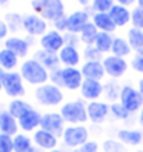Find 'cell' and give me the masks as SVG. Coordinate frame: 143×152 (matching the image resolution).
<instances>
[{"mask_svg": "<svg viewBox=\"0 0 143 152\" xmlns=\"http://www.w3.org/2000/svg\"><path fill=\"white\" fill-rule=\"evenodd\" d=\"M19 72L26 83L34 86H42L49 80V71L35 58H28L20 65Z\"/></svg>", "mask_w": 143, "mask_h": 152, "instance_id": "cell-1", "label": "cell"}, {"mask_svg": "<svg viewBox=\"0 0 143 152\" xmlns=\"http://www.w3.org/2000/svg\"><path fill=\"white\" fill-rule=\"evenodd\" d=\"M31 8L34 14H37L43 20L52 23L65 15L63 0H31Z\"/></svg>", "mask_w": 143, "mask_h": 152, "instance_id": "cell-2", "label": "cell"}, {"mask_svg": "<svg viewBox=\"0 0 143 152\" xmlns=\"http://www.w3.org/2000/svg\"><path fill=\"white\" fill-rule=\"evenodd\" d=\"M60 114L69 124H83L88 121V104L83 100H71L60 106Z\"/></svg>", "mask_w": 143, "mask_h": 152, "instance_id": "cell-3", "label": "cell"}, {"mask_svg": "<svg viewBox=\"0 0 143 152\" xmlns=\"http://www.w3.org/2000/svg\"><path fill=\"white\" fill-rule=\"evenodd\" d=\"M34 97L39 104L46 106V108H54L63 103V91L62 88L52 85V83H45L42 86H37L34 91Z\"/></svg>", "mask_w": 143, "mask_h": 152, "instance_id": "cell-4", "label": "cell"}, {"mask_svg": "<svg viewBox=\"0 0 143 152\" xmlns=\"http://www.w3.org/2000/svg\"><path fill=\"white\" fill-rule=\"evenodd\" d=\"M62 140H63L65 146L71 149L82 148L86 141H89V131L83 124H71V126L65 128Z\"/></svg>", "mask_w": 143, "mask_h": 152, "instance_id": "cell-5", "label": "cell"}, {"mask_svg": "<svg viewBox=\"0 0 143 152\" xmlns=\"http://www.w3.org/2000/svg\"><path fill=\"white\" fill-rule=\"evenodd\" d=\"M125 109L129 114H134L143 108V95L140 94L139 89H136L131 85H125L122 86V92H120V100H119Z\"/></svg>", "mask_w": 143, "mask_h": 152, "instance_id": "cell-6", "label": "cell"}, {"mask_svg": "<svg viewBox=\"0 0 143 152\" xmlns=\"http://www.w3.org/2000/svg\"><path fill=\"white\" fill-rule=\"evenodd\" d=\"M25 80L22 78L20 72H5L3 75V91L11 98H22L26 94V89L23 85Z\"/></svg>", "mask_w": 143, "mask_h": 152, "instance_id": "cell-7", "label": "cell"}, {"mask_svg": "<svg viewBox=\"0 0 143 152\" xmlns=\"http://www.w3.org/2000/svg\"><path fill=\"white\" fill-rule=\"evenodd\" d=\"M65 120L62 117L60 112H46L42 115V123H40V128L51 132L52 135H56L57 138L63 135L65 132Z\"/></svg>", "mask_w": 143, "mask_h": 152, "instance_id": "cell-8", "label": "cell"}, {"mask_svg": "<svg viewBox=\"0 0 143 152\" xmlns=\"http://www.w3.org/2000/svg\"><path fill=\"white\" fill-rule=\"evenodd\" d=\"M23 31L32 37H42L48 32V23L37 14L23 15Z\"/></svg>", "mask_w": 143, "mask_h": 152, "instance_id": "cell-9", "label": "cell"}, {"mask_svg": "<svg viewBox=\"0 0 143 152\" xmlns=\"http://www.w3.org/2000/svg\"><path fill=\"white\" fill-rule=\"evenodd\" d=\"M103 66H105V71H106V75H109L112 80H117L120 77H123L128 71V61L122 58V57H117V56H106L103 58Z\"/></svg>", "mask_w": 143, "mask_h": 152, "instance_id": "cell-10", "label": "cell"}, {"mask_svg": "<svg viewBox=\"0 0 143 152\" xmlns=\"http://www.w3.org/2000/svg\"><path fill=\"white\" fill-rule=\"evenodd\" d=\"M65 45L66 43H65L63 34L56 31V29H49L46 34L40 37V46H42V49L48 51V52H52V54H59Z\"/></svg>", "mask_w": 143, "mask_h": 152, "instance_id": "cell-11", "label": "cell"}, {"mask_svg": "<svg viewBox=\"0 0 143 152\" xmlns=\"http://www.w3.org/2000/svg\"><path fill=\"white\" fill-rule=\"evenodd\" d=\"M111 114V104L106 102H89L88 103V120L94 124H102Z\"/></svg>", "mask_w": 143, "mask_h": 152, "instance_id": "cell-12", "label": "cell"}, {"mask_svg": "<svg viewBox=\"0 0 143 152\" xmlns=\"http://www.w3.org/2000/svg\"><path fill=\"white\" fill-rule=\"evenodd\" d=\"M62 75H63L65 89H68V91H80L85 77L78 68H62Z\"/></svg>", "mask_w": 143, "mask_h": 152, "instance_id": "cell-13", "label": "cell"}, {"mask_svg": "<svg viewBox=\"0 0 143 152\" xmlns=\"http://www.w3.org/2000/svg\"><path fill=\"white\" fill-rule=\"evenodd\" d=\"M105 92V85L102 82H97V80H89L85 78L82 88H80V95H82L85 100L89 102H95L103 95Z\"/></svg>", "mask_w": 143, "mask_h": 152, "instance_id": "cell-14", "label": "cell"}, {"mask_svg": "<svg viewBox=\"0 0 143 152\" xmlns=\"http://www.w3.org/2000/svg\"><path fill=\"white\" fill-rule=\"evenodd\" d=\"M32 141H34V145L37 146L39 149L48 151V152L57 149V145H59V138L56 135H52L51 132L42 129V128L37 129L32 134Z\"/></svg>", "mask_w": 143, "mask_h": 152, "instance_id": "cell-15", "label": "cell"}, {"mask_svg": "<svg viewBox=\"0 0 143 152\" xmlns=\"http://www.w3.org/2000/svg\"><path fill=\"white\" fill-rule=\"evenodd\" d=\"M89 23V12L86 10H78L68 15V23H66V32L80 34L85 28V25Z\"/></svg>", "mask_w": 143, "mask_h": 152, "instance_id": "cell-16", "label": "cell"}, {"mask_svg": "<svg viewBox=\"0 0 143 152\" xmlns=\"http://www.w3.org/2000/svg\"><path fill=\"white\" fill-rule=\"evenodd\" d=\"M40 123H42V114L37 109H31L19 118V128L23 132L34 134L37 129H40Z\"/></svg>", "mask_w": 143, "mask_h": 152, "instance_id": "cell-17", "label": "cell"}, {"mask_svg": "<svg viewBox=\"0 0 143 152\" xmlns=\"http://www.w3.org/2000/svg\"><path fill=\"white\" fill-rule=\"evenodd\" d=\"M82 74L85 78L89 80H97V82H102L106 75V71L102 61H85L80 68Z\"/></svg>", "mask_w": 143, "mask_h": 152, "instance_id": "cell-18", "label": "cell"}, {"mask_svg": "<svg viewBox=\"0 0 143 152\" xmlns=\"http://www.w3.org/2000/svg\"><path fill=\"white\" fill-rule=\"evenodd\" d=\"M19 120L8 112V109L0 111V132L6 134V135L15 137L19 134Z\"/></svg>", "mask_w": 143, "mask_h": 152, "instance_id": "cell-19", "label": "cell"}, {"mask_svg": "<svg viewBox=\"0 0 143 152\" xmlns=\"http://www.w3.org/2000/svg\"><path fill=\"white\" fill-rule=\"evenodd\" d=\"M59 58L63 68H77V65L80 63V52L77 51V46L65 45L59 52Z\"/></svg>", "mask_w": 143, "mask_h": 152, "instance_id": "cell-20", "label": "cell"}, {"mask_svg": "<svg viewBox=\"0 0 143 152\" xmlns=\"http://www.w3.org/2000/svg\"><path fill=\"white\" fill-rule=\"evenodd\" d=\"M5 48L12 51L19 58H25L29 51V43L28 40L19 37V35H11V37H8L5 40Z\"/></svg>", "mask_w": 143, "mask_h": 152, "instance_id": "cell-21", "label": "cell"}, {"mask_svg": "<svg viewBox=\"0 0 143 152\" xmlns=\"http://www.w3.org/2000/svg\"><path fill=\"white\" fill-rule=\"evenodd\" d=\"M117 140L122 141L125 146H139L143 141V132L139 129H119L117 131Z\"/></svg>", "mask_w": 143, "mask_h": 152, "instance_id": "cell-22", "label": "cell"}, {"mask_svg": "<svg viewBox=\"0 0 143 152\" xmlns=\"http://www.w3.org/2000/svg\"><path fill=\"white\" fill-rule=\"evenodd\" d=\"M131 12L132 11H129L126 6H122L119 3H115L108 14L111 15V19L115 23V26H117V28H122V26H126L131 22Z\"/></svg>", "mask_w": 143, "mask_h": 152, "instance_id": "cell-23", "label": "cell"}, {"mask_svg": "<svg viewBox=\"0 0 143 152\" xmlns=\"http://www.w3.org/2000/svg\"><path fill=\"white\" fill-rule=\"evenodd\" d=\"M34 58L39 61V63H42L45 68H46L49 72L51 71H56L60 68V58H59V54H52V52H48V51H43V49H39L37 52H35Z\"/></svg>", "mask_w": 143, "mask_h": 152, "instance_id": "cell-24", "label": "cell"}, {"mask_svg": "<svg viewBox=\"0 0 143 152\" xmlns=\"http://www.w3.org/2000/svg\"><path fill=\"white\" fill-rule=\"evenodd\" d=\"M92 23L97 26V29H99L100 32H109V34H112L115 29H117V26H115V23L112 22L111 15L108 12H94Z\"/></svg>", "mask_w": 143, "mask_h": 152, "instance_id": "cell-25", "label": "cell"}, {"mask_svg": "<svg viewBox=\"0 0 143 152\" xmlns=\"http://www.w3.org/2000/svg\"><path fill=\"white\" fill-rule=\"evenodd\" d=\"M37 149L32 137H28L26 134H17L14 137V152H37Z\"/></svg>", "mask_w": 143, "mask_h": 152, "instance_id": "cell-26", "label": "cell"}, {"mask_svg": "<svg viewBox=\"0 0 143 152\" xmlns=\"http://www.w3.org/2000/svg\"><path fill=\"white\" fill-rule=\"evenodd\" d=\"M6 109H8V112H10L12 117H15L17 120H19L23 114H26L28 111H31V109H34V108L31 106V103L22 100V98H12V100L10 102V104H8Z\"/></svg>", "mask_w": 143, "mask_h": 152, "instance_id": "cell-27", "label": "cell"}, {"mask_svg": "<svg viewBox=\"0 0 143 152\" xmlns=\"http://www.w3.org/2000/svg\"><path fill=\"white\" fill-rule=\"evenodd\" d=\"M19 65V57H17L12 51L2 48L0 49V68L3 71L11 72L12 69H15V66Z\"/></svg>", "mask_w": 143, "mask_h": 152, "instance_id": "cell-28", "label": "cell"}, {"mask_svg": "<svg viewBox=\"0 0 143 152\" xmlns=\"http://www.w3.org/2000/svg\"><path fill=\"white\" fill-rule=\"evenodd\" d=\"M99 29H97V26L92 23V22H89L85 25V28L80 31V42L85 43L86 46H94L95 45V40H97V35H99Z\"/></svg>", "mask_w": 143, "mask_h": 152, "instance_id": "cell-29", "label": "cell"}, {"mask_svg": "<svg viewBox=\"0 0 143 152\" xmlns=\"http://www.w3.org/2000/svg\"><path fill=\"white\" fill-rule=\"evenodd\" d=\"M131 45L126 39L123 37H114V43H112V49H111V54L112 56H117V57H122L125 58L126 56L131 54Z\"/></svg>", "mask_w": 143, "mask_h": 152, "instance_id": "cell-30", "label": "cell"}, {"mask_svg": "<svg viewBox=\"0 0 143 152\" xmlns=\"http://www.w3.org/2000/svg\"><path fill=\"white\" fill-rule=\"evenodd\" d=\"M128 42L131 45V48L137 52L142 54L143 52V31L137 29V28H131L128 31Z\"/></svg>", "mask_w": 143, "mask_h": 152, "instance_id": "cell-31", "label": "cell"}, {"mask_svg": "<svg viewBox=\"0 0 143 152\" xmlns=\"http://www.w3.org/2000/svg\"><path fill=\"white\" fill-rule=\"evenodd\" d=\"M112 43H114L112 34H109V32H99L94 46L99 49L102 54H106V52H111V49H112Z\"/></svg>", "mask_w": 143, "mask_h": 152, "instance_id": "cell-32", "label": "cell"}, {"mask_svg": "<svg viewBox=\"0 0 143 152\" xmlns=\"http://www.w3.org/2000/svg\"><path fill=\"white\" fill-rule=\"evenodd\" d=\"M5 22L10 28V32H17L23 29V17L19 12H8L5 15Z\"/></svg>", "mask_w": 143, "mask_h": 152, "instance_id": "cell-33", "label": "cell"}, {"mask_svg": "<svg viewBox=\"0 0 143 152\" xmlns=\"http://www.w3.org/2000/svg\"><path fill=\"white\" fill-rule=\"evenodd\" d=\"M120 92H122V88L119 86L117 82H114V80H111V82H108L105 85V95L106 98L111 102V103H115L117 100H120Z\"/></svg>", "mask_w": 143, "mask_h": 152, "instance_id": "cell-34", "label": "cell"}, {"mask_svg": "<svg viewBox=\"0 0 143 152\" xmlns=\"http://www.w3.org/2000/svg\"><path fill=\"white\" fill-rule=\"evenodd\" d=\"M103 152H126V146L122 141L114 140V138H108L103 141Z\"/></svg>", "mask_w": 143, "mask_h": 152, "instance_id": "cell-35", "label": "cell"}, {"mask_svg": "<svg viewBox=\"0 0 143 152\" xmlns=\"http://www.w3.org/2000/svg\"><path fill=\"white\" fill-rule=\"evenodd\" d=\"M131 25L132 28H137L143 31V8L137 6L134 8L132 12H131Z\"/></svg>", "mask_w": 143, "mask_h": 152, "instance_id": "cell-36", "label": "cell"}, {"mask_svg": "<svg viewBox=\"0 0 143 152\" xmlns=\"http://www.w3.org/2000/svg\"><path fill=\"white\" fill-rule=\"evenodd\" d=\"M111 114L114 115L115 118H119V120H126L129 115H131L126 109H125V106H123L120 102L111 103Z\"/></svg>", "mask_w": 143, "mask_h": 152, "instance_id": "cell-37", "label": "cell"}, {"mask_svg": "<svg viewBox=\"0 0 143 152\" xmlns=\"http://www.w3.org/2000/svg\"><path fill=\"white\" fill-rule=\"evenodd\" d=\"M114 5V0H92V8L95 12H109Z\"/></svg>", "mask_w": 143, "mask_h": 152, "instance_id": "cell-38", "label": "cell"}, {"mask_svg": "<svg viewBox=\"0 0 143 152\" xmlns=\"http://www.w3.org/2000/svg\"><path fill=\"white\" fill-rule=\"evenodd\" d=\"M0 152H14V137L0 132Z\"/></svg>", "mask_w": 143, "mask_h": 152, "instance_id": "cell-39", "label": "cell"}, {"mask_svg": "<svg viewBox=\"0 0 143 152\" xmlns=\"http://www.w3.org/2000/svg\"><path fill=\"white\" fill-rule=\"evenodd\" d=\"M102 52L97 49L95 46H86L85 52H83V57L86 61H100L102 60Z\"/></svg>", "mask_w": 143, "mask_h": 152, "instance_id": "cell-40", "label": "cell"}, {"mask_svg": "<svg viewBox=\"0 0 143 152\" xmlns=\"http://www.w3.org/2000/svg\"><path fill=\"white\" fill-rule=\"evenodd\" d=\"M49 80L52 85H56L59 88H63V75H62V68L56 69V71H51L49 72Z\"/></svg>", "mask_w": 143, "mask_h": 152, "instance_id": "cell-41", "label": "cell"}, {"mask_svg": "<svg viewBox=\"0 0 143 152\" xmlns=\"http://www.w3.org/2000/svg\"><path fill=\"white\" fill-rule=\"evenodd\" d=\"M131 68L139 74H143V52L142 54H136L134 58L131 60Z\"/></svg>", "mask_w": 143, "mask_h": 152, "instance_id": "cell-42", "label": "cell"}, {"mask_svg": "<svg viewBox=\"0 0 143 152\" xmlns=\"http://www.w3.org/2000/svg\"><path fill=\"white\" fill-rule=\"evenodd\" d=\"M66 23H68V15L65 14L63 17H60L54 22V29L59 32H66Z\"/></svg>", "mask_w": 143, "mask_h": 152, "instance_id": "cell-43", "label": "cell"}, {"mask_svg": "<svg viewBox=\"0 0 143 152\" xmlns=\"http://www.w3.org/2000/svg\"><path fill=\"white\" fill-rule=\"evenodd\" d=\"M63 37H65V43L66 45H73V46H77L78 42H80V37L73 32H65L63 34Z\"/></svg>", "mask_w": 143, "mask_h": 152, "instance_id": "cell-44", "label": "cell"}, {"mask_svg": "<svg viewBox=\"0 0 143 152\" xmlns=\"http://www.w3.org/2000/svg\"><path fill=\"white\" fill-rule=\"evenodd\" d=\"M82 149L85 152H99V143L94 141V140H89L82 146Z\"/></svg>", "mask_w": 143, "mask_h": 152, "instance_id": "cell-45", "label": "cell"}, {"mask_svg": "<svg viewBox=\"0 0 143 152\" xmlns=\"http://www.w3.org/2000/svg\"><path fill=\"white\" fill-rule=\"evenodd\" d=\"M8 34H10V28L5 20H0V40H6L8 39Z\"/></svg>", "mask_w": 143, "mask_h": 152, "instance_id": "cell-46", "label": "cell"}, {"mask_svg": "<svg viewBox=\"0 0 143 152\" xmlns=\"http://www.w3.org/2000/svg\"><path fill=\"white\" fill-rule=\"evenodd\" d=\"M115 3H119V5H122V6H131V5H134V3H137V0H114Z\"/></svg>", "mask_w": 143, "mask_h": 152, "instance_id": "cell-47", "label": "cell"}, {"mask_svg": "<svg viewBox=\"0 0 143 152\" xmlns=\"http://www.w3.org/2000/svg\"><path fill=\"white\" fill-rule=\"evenodd\" d=\"M3 75H5V71L0 68V91H3Z\"/></svg>", "mask_w": 143, "mask_h": 152, "instance_id": "cell-48", "label": "cell"}, {"mask_svg": "<svg viewBox=\"0 0 143 152\" xmlns=\"http://www.w3.org/2000/svg\"><path fill=\"white\" fill-rule=\"evenodd\" d=\"M137 89H139V91H140V94L143 95V77L139 80V83H137Z\"/></svg>", "mask_w": 143, "mask_h": 152, "instance_id": "cell-49", "label": "cell"}, {"mask_svg": "<svg viewBox=\"0 0 143 152\" xmlns=\"http://www.w3.org/2000/svg\"><path fill=\"white\" fill-rule=\"evenodd\" d=\"M139 124L143 128V108L140 109V114H139Z\"/></svg>", "mask_w": 143, "mask_h": 152, "instance_id": "cell-50", "label": "cell"}, {"mask_svg": "<svg viewBox=\"0 0 143 152\" xmlns=\"http://www.w3.org/2000/svg\"><path fill=\"white\" fill-rule=\"evenodd\" d=\"M76 2H78V5H83V6H88V5H89V2H91V0H76Z\"/></svg>", "mask_w": 143, "mask_h": 152, "instance_id": "cell-51", "label": "cell"}, {"mask_svg": "<svg viewBox=\"0 0 143 152\" xmlns=\"http://www.w3.org/2000/svg\"><path fill=\"white\" fill-rule=\"evenodd\" d=\"M71 152H85L82 148H76V149H73V151H71Z\"/></svg>", "mask_w": 143, "mask_h": 152, "instance_id": "cell-52", "label": "cell"}, {"mask_svg": "<svg viewBox=\"0 0 143 152\" xmlns=\"http://www.w3.org/2000/svg\"><path fill=\"white\" fill-rule=\"evenodd\" d=\"M137 6L143 8V0H137Z\"/></svg>", "mask_w": 143, "mask_h": 152, "instance_id": "cell-53", "label": "cell"}, {"mask_svg": "<svg viewBox=\"0 0 143 152\" xmlns=\"http://www.w3.org/2000/svg\"><path fill=\"white\" fill-rule=\"evenodd\" d=\"M10 0H0V5H5V3H8Z\"/></svg>", "mask_w": 143, "mask_h": 152, "instance_id": "cell-54", "label": "cell"}, {"mask_svg": "<svg viewBox=\"0 0 143 152\" xmlns=\"http://www.w3.org/2000/svg\"><path fill=\"white\" fill-rule=\"evenodd\" d=\"M49 152H63L62 149H54V151H49Z\"/></svg>", "mask_w": 143, "mask_h": 152, "instance_id": "cell-55", "label": "cell"}, {"mask_svg": "<svg viewBox=\"0 0 143 152\" xmlns=\"http://www.w3.org/2000/svg\"><path fill=\"white\" fill-rule=\"evenodd\" d=\"M140 152H142V151H140Z\"/></svg>", "mask_w": 143, "mask_h": 152, "instance_id": "cell-56", "label": "cell"}]
</instances>
